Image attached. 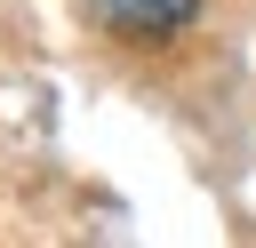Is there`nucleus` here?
Returning a JSON list of instances; mask_svg holds the SVG:
<instances>
[{
	"instance_id": "obj_1",
	"label": "nucleus",
	"mask_w": 256,
	"mask_h": 248,
	"mask_svg": "<svg viewBox=\"0 0 256 248\" xmlns=\"http://www.w3.org/2000/svg\"><path fill=\"white\" fill-rule=\"evenodd\" d=\"M112 40H168L200 16V0H80Z\"/></svg>"
}]
</instances>
